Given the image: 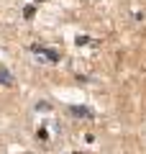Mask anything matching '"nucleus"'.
<instances>
[{
	"label": "nucleus",
	"instance_id": "1",
	"mask_svg": "<svg viewBox=\"0 0 146 154\" xmlns=\"http://www.w3.org/2000/svg\"><path fill=\"white\" fill-rule=\"evenodd\" d=\"M0 80H3V85H13V75L5 69V67H0Z\"/></svg>",
	"mask_w": 146,
	"mask_h": 154
}]
</instances>
